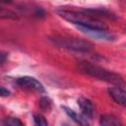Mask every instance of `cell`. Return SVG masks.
<instances>
[{
    "label": "cell",
    "instance_id": "3957f363",
    "mask_svg": "<svg viewBox=\"0 0 126 126\" xmlns=\"http://www.w3.org/2000/svg\"><path fill=\"white\" fill-rule=\"evenodd\" d=\"M50 40L53 42L54 45L74 52L89 53L94 49V44L92 42L81 38L55 35L53 37H50Z\"/></svg>",
    "mask_w": 126,
    "mask_h": 126
},
{
    "label": "cell",
    "instance_id": "8992f818",
    "mask_svg": "<svg viewBox=\"0 0 126 126\" xmlns=\"http://www.w3.org/2000/svg\"><path fill=\"white\" fill-rule=\"evenodd\" d=\"M78 104L82 110V113L83 115L87 118H92L94 116V104L93 102L85 97V96H80L78 98Z\"/></svg>",
    "mask_w": 126,
    "mask_h": 126
},
{
    "label": "cell",
    "instance_id": "6da1fadb",
    "mask_svg": "<svg viewBox=\"0 0 126 126\" xmlns=\"http://www.w3.org/2000/svg\"><path fill=\"white\" fill-rule=\"evenodd\" d=\"M77 68L81 73H84L88 76H91L93 78L113 84L115 86L123 88L125 83L124 79L117 73L111 72L101 66H98L96 64L88 62V61H80L77 64Z\"/></svg>",
    "mask_w": 126,
    "mask_h": 126
},
{
    "label": "cell",
    "instance_id": "7c38bea8",
    "mask_svg": "<svg viewBox=\"0 0 126 126\" xmlns=\"http://www.w3.org/2000/svg\"><path fill=\"white\" fill-rule=\"evenodd\" d=\"M4 126H25L24 123L17 117H6L3 119Z\"/></svg>",
    "mask_w": 126,
    "mask_h": 126
},
{
    "label": "cell",
    "instance_id": "5bb4252c",
    "mask_svg": "<svg viewBox=\"0 0 126 126\" xmlns=\"http://www.w3.org/2000/svg\"><path fill=\"white\" fill-rule=\"evenodd\" d=\"M39 105L43 110H47L51 106V99L49 97H47V96H43L39 100Z\"/></svg>",
    "mask_w": 126,
    "mask_h": 126
},
{
    "label": "cell",
    "instance_id": "e0dca14e",
    "mask_svg": "<svg viewBox=\"0 0 126 126\" xmlns=\"http://www.w3.org/2000/svg\"><path fill=\"white\" fill-rule=\"evenodd\" d=\"M62 126H69V125H67V124H63Z\"/></svg>",
    "mask_w": 126,
    "mask_h": 126
},
{
    "label": "cell",
    "instance_id": "277c9868",
    "mask_svg": "<svg viewBox=\"0 0 126 126\" xmlns=\"http://www.w3.org/2000/svg\"><path fill=\"white\" fill-rule=\"evenodd\" d=\"M16 83L21 88L26 89V90L34 91L37 93H43L44 92V87L42 86V84L33 77H30V76L20 77L17 79Z\"/></svg>",
    "mask_w": 126,
    "mask_h": 126
},
{
    "label": "cell",
    "instance_id": "9a60e30c",
    "mask_svg": "<svg viewBox=\"0 0 126 126\" xmlns=\"http://www.w3.org/2000/svg\"><path fill=\"white\" fill-rule=\"evenodd\" d=\"M10 94V91L2 86H0V96H8Z\"/></svg>",
    "mask_w": 126,
    "mask_h": 126
},
{
    "label": "cell",
    "instance_id": "ba28073f",
    "mask_svg": "<svg viewBox=\"0 0 126 126\" xmlns=\"http://www.w3.org/2000/svg\"><path fill=\"white\" fill-rule=\"evenodd\" d=\"M83 12H85L86 14L95 18V19H98V18H107V19H115V15L106 10V9H99V8H91V9H84L82 10Z\"/></svg>",
    "mask_w": 126,
    "mask_h": 126
},
{
    "label": "cell",
    "instance_id": "52a82bcc",
    "mask_svg": "<svg viewBox=\"0 0 126 126\" xmlns=\"http://www.w3.org/2000/svg\"><path fill=\"white\" fill-rule=\"evenodd\" d=\"M109 95L113 98V100H115L117 103L121 104V105H125L126 102V93L124 91L123 88L118 87V86H114L111 87L107 90Z\"/></svg>",
    "mask_w": 126,
    "mask_h": 126
},
{
    "label": "cell",
    "instance_id": "9c48e42d",
    "mask_svg": "<svg viewBox=\"0 0 126 126\" xmlns=\"http://www.w3.org/2000/svg\"><path fill=\"white\" fill-rule=\"evenodd\" d=\"M100 126H123L120 119L113 114H103L99 118Z\"/></svg>",
    "mask_w": 126,
    "mask_h": 126
},
{
    "label": "cell",
    "instance_id": "30bf717a",
    "mask_svg": "<svg viewBox=\"0 0 126 126\" xmlns=\"http://www.w3.org/2000/svg\"><path fill=\"white\" fill-rule=\"evenodd\" d=\"M62 108L64 109V111L75 121L77 122L78 124H80L81 126H89L88 125V122H87V119L85 116H82L80 114H78L77 112H75L74 110H72L71 108L67 107V106H62Z\"/></svg>",
    "mask_w": 126,
    "mask_h": 126
},
{
    "label": "cell",
    "instance_id": "4fadbf2b",
    "mask_svg": "<svg viewBox=\"0 0 126 126\" xmlns=\"http://www.w3.org/2000/svg\"><path fill=\"white\" fill-rule=\"evenodd\" d=\"M33 122H34V126H48L47 120L41 114H34Z\"/></svg>",
    "mask_w": 126,
    "mask_h": 126
},
{
    "label": "cell",
    "instance_id": "5b68a950",
    "mask_svg": "<svg viewBox=\"0 0 126 126\" xmlns=\"http://www.w3.org/2000/svg\"><path fill=\"white\" fill-rule=\"evenodd\" d=\"M78 29L84 32L85 34L96 38V39H100V40H114L115 36L108 32L107 30H101V29H91V28H84V27H78Z\"/></svg>",
    "mask_w": 126,
    "mask_h": 126
},
{
    "label": "cell",
    "instance_id": "7a4b0ae2",
    "mask_svg": "<svg viewBox=\"0 0 126 126\" xmlns=\"http://www.w3.org/2000/svg\"><path fill=\"white\" fill-rule=\"evenodd\" d=\"M57 14L63 18L64 20L76 25L77 27H84V28H91V29H101L107 30L106 26L103 25L98 19H95L83 11H73V10H58Z\"/></svg>",
    "mask_w": 126,
    "mask_h": 126
},
{
    "label": "cell",
    "instance_id": "2e32d148",
    "mask_svg": "<svg viewBox=\"0 0 126 126\" xmlns=\"http://www.w3.org/2000/svg\"><path fill=\"white\" fill-rule=\"evenodd\" d=\"M6 59H7V54H6L5 52L0 51V65L3 64V63L6 61Z\"/></svg>",
    "mask_w": 126,
    "mask_h": 126
},
{
    "label": "cell",
    "instance_id": "8fae6325",
    "mask_svg": "<svg viewBox=\"0 0 126 126\" xmlns=\"http://www.w3.org/2000/svg\"><path fill=\"white\" fill-rule=\"evenodd\" d=\"M17 18H18V15L14 11H12V10H10L8 8H5V7L0 6V19H6V20L7 19H11V20H15Z\"/></svg>",
    "mask_w": 126,
    "mask_h": 126
}]
</instances>
